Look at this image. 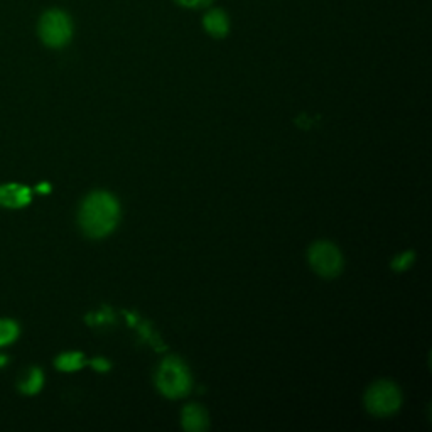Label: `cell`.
Segmentation results:
<instances>
[{"label": "cell", "instance_id": "1", "mask_svg": "<svg viewBox=\"0 0 432 432\" xmlns=\"http://www.w3.org/2000/svg\"><path fill=\"white\" fill-rule=\"evenodd\" d=\"M120 218V206L105 191L91 193L79 210V224L90 238H103L115 230Z\"/></svg>", "mask_w": 432, "mask_h": 432}, {"label": "cell", "instance_id": "2", "mask_svg": "<svg viewBox=\"0 0 432 432\" xmlns=\"http://www.w3.org/2000/svg\"><path fill=\"white\" fill-rule=\"evenodd\" d=\"M156 383L162 395L169 397V399H179L191 389V375L183 361L176 356H169L159 365Z\"/></svg>", "mask_w": 432, "mask_h": 432}, {"label": "cell", "instance_id": "3", "mask_svg": "<svg viewBox=\"0 0 432 432\" xmlns=\"http://www.w3.org/2000/svg\"><path fill=\"white\" fill-rule=\"evenodd\" d=\"M400 404H402V395H400L399 387L387 380L373 383L365 395V405H367L368 412L377 417L392 416L399 411Z\"/></svg>", "mask_w": 432, "mask_h": 432}, {"label": "cell", "instance_id": "4", "mask_svg": "<svg viewBox=\"0 0 432 432\" xmlns=\"http://www.w3.org/2000/svg\"><path fill=\"white\" fill-rule=\"evenodd\" d=\"M39 36L50 47H63L73 36L72 19L61 11H47L39 21Z\"/></svg>", "mask_w": 432, "mask_h": 432}, {"label": "cell", "instance_id": "5", "mask_svg": "<svg viewBox=\"0 0 432 432\" xmlns=\"http://www.w3.org/2000/svg\"><path fill=\"white\" fill-rule=\"evenodd\" d=\"M309 263L316 274L326 279L336 277L343 271L341 252L331 241H316L309 249Z\"/></svg>", "mask_w": 432, "mask_h": 432}, {"label": "cell", "instance_id": "6", "mask_svg": "<svg viewBox=\"0 0 432 432\" xmlns=\"http://www.w3.org/2000/svg\"><path fill=\"white\" fill-rule=\"evenodd\" d=\"M30 203V189L22 184H4L0 186V205L7 208H22Z\"/></svg>", "mask_w": 432, "mask_h": 432}, {"label": "cell", "instance_id": "7", "mask_svg": "<svg viewBox=\"0 0 432 432\" xmlns=\"http://www.w3.org/2000/svg\"><path fill=\"white\" fill-rule=\"evenodd\" d=\"M181 421H183V427L189 432H201L208 429V414L203 407H200L198 404H191L186 405L183 411V417H181Z\"/></svg>", "mask_w": 432, "mask_h": 432}, {"label": "cell", "instance_id": "8", "mask_svg": "<svg viewBox=\"0 0 432 432\" xmlns=\"http://www.w3.org/2000/svg\"><path fill=\"white\" fill-rule=\"evenodd\" d=\"M203 24H205V29L208 30L210 36L213 38H224L228 34V29H230V22H228L227 14L223 11H220V8L210 11L205 16Z\"/></svg>", "mask_w": 432, "mask_h": 432}, {"label": "cell", "instance_id": "9", "mask_svg": "<svg viewBox=\"0 0 432 432\" xmlns=\"http://www.w3.org/2000/svg\"><path fill=\"white\" fill-rule=\"evenodd\" d=\"M42 382H44V380H42L41 370L30 368V370H29V373H28V377H25V378H24V382L21 383V390L24 392V394H29V395L38 394V392L41 390Z\"/></svg>", "mask_w": 432, "mask_h": 432}, {"label": "cell", "instance_id": "10", "mask_svg": "<svg viewBox=\"0 0 432 432\" xmlns=\"http://www.w3.org/2000/svg\"><path fill=\"white\" fill-rule=\"evenodd\" d=\"M83 363H85V358L81 353H64L56 360V367L63 372H74V370L81 368Z\"/></svg>", "mask_w": 432, "mask_h": 432}, {"label": "cell", "instance_id": "11", "mask_svg": "<svg viewBox=\"0 0 432 432\" xmlns=\"http://www.w3.org/2000/svg\"><path fill=\"white\" fill-rule=\"evenodd\" d=\"M19 334V326L11 319H0V346L11 345Z\"/></svg>", "mask_w": 432, "mask_h": 432}, {"label": "cell", "instance_id": "12", "mask_svg": "<svg viewBox=\"0 0 432 432\" xmlns=\"http://www.w3.org/2000/svg\"><path fill=\"white\" fill-rule=\"evenodd\" d=\"M412 260H414V254L407 252L400 255V257H397L394 262H392V266H394V268H397V271H405V268L411 266Z\"/></svg>", "mask_w": 432, "mask_h": 432}, {"label": "cell", "instance_id": "13", "mask_svg": "<svg viewBox=\"0 0 432 432\" xmlns=\"http://www.w3.org/2000/svg\"><path fill=\"white\" fill-rule=\"evenodd\" d=\"M211 2H213V0H178V4H181L183 7H191V8L206 7L210 6Z\"/></svg>", "mask_w": 432, "mask_h": 432}, {"label": "cell", "instance_id": "14", "mask_svg": "<svg viewBox=\"0 0 432 432\" xmlns=\"http://www.w3.org/2000/svg\"><path fill=\"white\" fill-rule=\"evenodd\" d=\"M91 365H93L95 370H100V372H107V370L110 368V363H108L107 360H103V358L93 360V361H91Z\"/></svg>", "mask_w": 432, "mask_h": 432}, {"label": "cell", "instance_id": "15", "mask_svg": "<svg viewBox=\"0 0 432 432\" xmlns=\"http://www.w3.org/2000/svg\"><path fill=\"white\" fill-rule=\"evenodd\" d=\"M39 191L47 193V191H50V186H47V184H42V186H39Z\"/></svg>", "mask_w": 432, "mask_h": 432}, {"label": "cell", "instance_id": "16", "mask_svg": "<svg viewBox=\"0 0 432 432\" xmlns=\"http://www.w3.org/2000/svg\"><path fill=\"white\" fill-rule=\"evenodd\" d=\"M6 363H7V358L4 355H0V368H2Z\"/></svg>", "mask_w": 432, "mask_h": 432}]
</instances>
